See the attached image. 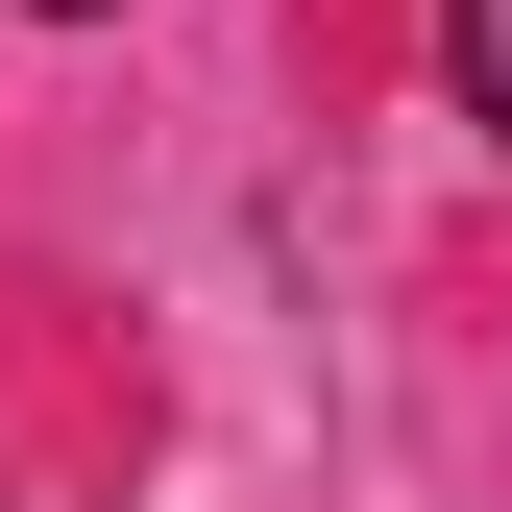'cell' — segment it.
<instances>
[{
    "instance_id": "cell-1",
    "label": "cell",
    "mask_w": 512,
    "mask_h": 512,
    "mask_svg": "<svg viewBox=\"0 0 512 512\" xmlns=\"http://www.w3.org/2000/svg\"><path fill=\"white\" fill-rule=\"evenodd\" d=\"M439 98H464L488 147H512V0H439Z\"/></svg>"
}]
</instances>
